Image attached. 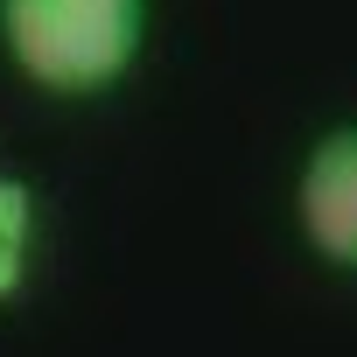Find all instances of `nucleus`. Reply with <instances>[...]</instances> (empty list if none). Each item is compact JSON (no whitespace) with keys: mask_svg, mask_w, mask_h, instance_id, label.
<instances>
[{"mask_svg":"<svg viewBox=\"0 0 357 357\" xmlns=\"http://www.w3.org/2000/svg\"><path fill=\"white\" fill-rule=\"evenodd\" d=\"M0 50L50 98H105L147 50V0H0Z\"/></svg>","mask_w":357,"mask_h":357,"instance_id":"1","label":"nucleus"},{"mask_svg":"<svg viewBox=\"0 0 357 357\" xmlns=\"http://www.w3.org/2000/svg\"><path fill=\"white\" fill-rule=\"evenodd\" d=\"M294 231L329 273H357V119L308 140L294 168Z\"/></svg>","mask_w":357,"mask_h":357,"instance_id":"2","label":"nucleus"},{"mask_svg":"<svg viewBox=\"0 0 357 357\" xmlns=\"http://www.w3.org/2000/svg\"><path fill=\"white\" fill-rule=\"evenodd\" d=\"M36 183L15 168H0V308L29 294L36 273Z\"/></svg>","mask_w":357,"mask_h":357,"instance_id":"3","label":"nucleus"}]
</instances>
